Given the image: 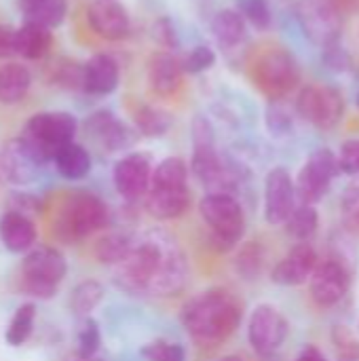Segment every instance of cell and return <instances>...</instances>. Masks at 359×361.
I'll use <instances>...</instances> for the list:
<instances>
[{"label":"cell","mask_w":359,"mask_h":361,"mask_svg":"<svg viewBox=\"0 0 359 361\" xmlns=\"http://www.w3.org/2000/svg\"><path fill=\"white\" fill-rule=\"evenodd\" d=\"M349 288H351V275L347 267L339 260L320 262L309 281L311 298L322 309H330L339 305L347 296Z\"/></svg>","instance_id":"16"},{"label":"cell","mask_w":359,"mask_h":361,"mask_svg":"<svg viewBox=\"0 0 359 361\" xmlns=\"http://www.w3.org/2000/svg\"><path fill=\"white\" fill-rule=\"evenodd\" d=\"M190 205L188 188H154L146 195V209L157 220H176L186 214Z\"/></svg>","instance_id":"23"},{"label":"cell","mask_w":359,"mask_h":361,"mask_svg":"<svg viewBox=\"0 0 359 361\" xmlns=\"http://www.w3.org/2000/svg\"><path fill=\"white\" fill-rule=\"evenodd\" d=\"M269 127H271V131L284 133V131L292 129V118L281 108H273L269 112Z\"/></svg>","instance_id":"48"},{"label":"cell","mask_w":359,"mask_h":361,"mask_svg":"<svg viewBox=\"0 0 359 361\" xmlns=\"http://www.w3.org/2000/svg\"><path fill=\"white\" fill-rule=\"evenodd\" d=\"M83 78H85V63L80 66L63 59L55 66L53 80L63 89H83Z\"/></svg>","instance_id":"41"},{"label":"cell","mask_w":359,"mask_h":361,"mask_svg":"<svg viewBox=\"0 0 359 361\" xmlns=\"http://www.w3.org/2000/svg\"><path fill=\"white\" fill-rule=\"evenodd\" d=\"M237 11L256 30H269L273 23V15L267 0H237Z\"/></svg>","instance_id":"37"},{"label":"cell","mask_w":359,"mask_h":361,"mask_svg":"<svg viewBox=\"0 0 359 361\" xmlns=\"http://www.w3.org/2000/svg\"><path fill=\"white\" fill-rule=\"evenodd\" d=\"M38 243V224L32 216L17 209H4L0 214V245L8 254L25 256Z\"/></svg>","instance_id":"19"},{"label":"cell","mask_w":359,"mask_h":361,"mask_svg":"<svg viewBox=\"0 0 359 361\" xmlns=\"http://www.w3.org/2000/svg\"><path fill=\"white\" fill-rule=\"evenodd\" d=\"M17 55V27L0 23V59Z\"/></svg>","instance_id":"47"},{"label":"cell","mask_w":359,"mask_h":361,"mask_svg":"<svg viewBox=\"0 0 359 361\" xmlns=\"http://www.w3.org/2000/svg\"><path fill=\"white\" fill-rule=\"evenodd\" d=\"M288 319L271 305H260L254 309L248 324V341L258 355L275 353L288 338Z\"/></svg>","instance_id":"12"},{"label":"cell","mask_w":359,"mask_h":361,"mask_svg":"<svg viewBox=\"0 0 359 361\" xmlns=\"http://www.w3.org/2000/svg\"><path fill=\"white\" fill-rule=\"evenodd\" d=\"M108 222L110 209L102 197L89 190H74L57 205L51 218V231L57 241L78 243L104 231Z\"/></svg>","instance_id":"3"},{"label":"cell","mask_w":359,"mask_h":361,"mask_svg":"<svg viewBox=\"0 0 359 361\" xmlns=\"http://www.w3.org/2000/svg\"><path fill=\"white\" fill-rule=\"evenodd\" d=\"M243 319L239 298L222 288L190 298L182 309V324L199 345H220L235 334Z\"/></svg>","instance_id":"2"},{"label":"cell","mask_w":359,"mask_h":361,"mask_svg":"<svg viewBox=\"0 0 359 361\" xmlns=\"http://www.w3.org/2000/svg\"><path fill=\"white\" fill-rule=\"evenodd\" d=\"M180 61H182V70L186 74H201V72H207L209 68H214L216 53H214V49L199 44V47H193Z\"/></svg>","instance_id":"39"},{"label":"cell","mask_w":359,"mask_h":361,"mask_svg":"<svg viewBox=\"0 0 359 361\" xmlns=\"http://www.w3.org/2000/svg\"><path fill=\"white\" fill-rule=\"evenodd\" d=\"M339 173H341L339 154H334L330 148L315 150L307 159V163L303 165L296 178V195L300 203L305 205L320 203L330 192V186Z\"/></svg>","instance_id":"9"},{"label":"cell","mask_w":359,"mask_h":361,"mask_svg":"<svg viewBox=\"0 0 359 361\" xmlns=\"http://www.w3.org/2000/svg\"><path fill=\"white\" fill-rule=\"evenodd\" d=\"M121 82V68L108 53H97L85 63L83 91L91 95H110Z\"/></svg>","instance_id":"22"},{"label":"cell","mask_w":359,"mask_h":361,"mask_svg":"<svg viewBox=\"0 0 359 361\" xmlns=\"http://www.w3.org/2000/svg\"><path fill=\"white\" fill-rule=\"evenodd\" d=\"M133 123H135V129L146 135V137H161L169 131L171 127V116L169 112L161 110V108H154V106H140L135 112H133Z\"/></svg>","instance_id":"33"},{"label":"cell","mask_w":359,"mask_h":361,"mask_svg":"<svg viewBox=\"0 0 359 361\" xmlns=\"http://www.w3.org/2000/svg\"><path fill=\"white\" fill-rule=\"evenodd\" d=\"M152 163L144 152H129L116 161L112 169V182L116 192L125 201H138L148 195L152 184Z\"/></svg>","instance_id":"14"},{"label":"cell","mask_w":359,"mask_h":361,"mask_svg":"<svg viewBox=\"0 0 359 361\" xmlns=\"http://www.w3.org/2000/svg\"><path fill=\"white\" fill-rule=\"evenodd\" d=\"M68 271V260L59 247L36 245L19 264L17 288L30 300H51L57 296Z\"/></svg>","instance_id":"4"},{"label":"cell","mask_w":359,"mask_h":361,"mask_svg":"<svg viewBox=\"0 0 359 361\" xmlns=\"http://www.w3.org/2000/svg\"><path fill=\"white\" fill-rule=\"evenodd\" d=\"M332 345L336 361H359V338L347 326H336L332 330Z\"/></svg>","instance_id":"38"},{"label":"cell","mask_w":359,"mask_h":361,"mask_svg":"<svg viewBox=\"0 0 359 361\" xmlns=\"http://www.w3.org/2000/svg\"><path fill=\"white\" fill-rule=\"evenodd\" d=\"M199 214L212 231V239L222 247H235L245 233V214L231 192H209L199 203Z\"/></svg>","instance_id":"6"},{"label":"cell","mask_w":359,"mask_h":361,"mask_svg":"<svg viewBox=\"0 0 359 361\" xmlns=\"http://www.w3.org/2000/svg\"><path fill=\"white\" fill-rule=\"evenodd\" d=\"M102 345V332L95 319L85 317L80 319V326L76 330V353L78 360H93Z\"/></svg>","instance_id":"35"},{"label":"cell","mask_w":359,"mask_h":361,"mask_svg":"<svg viewBox=\"0 0 359 361\" xmlns=\"http://www.w3.org/2000/svg\"><path fill=\"white\" fill-rule=\"evenodd\" d=\"M298 114L317 129H332L341 123L345 112L343 93L328 85H307L296 99Z\"/></svg>","instance_id":"10"},{"label":"cell","mask_w":359,"mask_h":361,"mask_svg":"<svg viewBox=\"0 0 359 361\" xmlns=\"http://www.w3.org/2000/svg\"><path fill=\"white\" fill-rule=\"evenodd\" d=\"M154 188H188V165L180 157L163 159L152 171Z\"/></svg>","instance_id":"32"},{"label":"cell","mask_w":359,"mask_h":361,"mask_svg":"<svg viewBox=\"0 0 359 361\" xmlns=\"http://www.w3.org/2000/svg\"><path fill=\"white\" fill-rule=\"evenodd\" d=\"M317 264V252L309 241H303L294 245L284 260L277 262V267L271 273V279L279 286H303L311 281Z\"/></svg>","instance_id":"20"},{"label":"cell","mask_w":359,"mask_h":361,"mask_svg":"<svg viewBox=\"0 0 359 361\" xmlns=\"http://www.w3.org/2000/svg\"><path fill=\"white\" fill-rule=\"evenodd\" d=\"M358 108H359V93H358Z\"/></svg>","instance_id":"52"},{"label":"cell","mask_w":359,"mask_h":361,"mask_svg":"<svg viewBox=\"0 0 359 361\" xmlns=\"http://www.w3.org/2000/svg\"><path fill=\"white\" fill-rule=\"evenodd\" d=\"M114 281L129 294L178 296L188 281V264L178 241L165 231H150L135 239L116 264Z\"/></svg>","instance_id":"1"},{"label":"cell","mask_w":359,"mask_h":361,"mask_svg":"<svg viewBox=\"0 0 359 361\" xmlns=\"http://www.w3.org/2000/svg\"><path fill=\"white\" fill-rule=\"evenodd\" d=\"M212 32L222 47H237L248 36V21L237 8H224L212 19Z\"/></svg>","instance_id":"29"},{"label":"cell","mask_w":359,"mask_h":361,"mask_svg":"<svg viewBox=\"0 0 359 361\" xmlns=\"http://www.w3.org/2000/svg\"><path fill=\"white\" fill-rule=\"evenodd\" d=\"M317 226H320V216H317V209L313 205H305L300 203L294 214L290 216V220L286 222V228L288 233L298 239L300 243L303 241H309L315 233H317Z\"/></svg>","instance_id":"34"},{"label":"cell","mask_w":359,"mask_h":361,"mask_svg":"<svg viewBox=\"0 0 359 361\" xmlns=\"http://www.w3.org/2000/svg\"><path fill=\"white\" fill-rule=\"evenodd\" d=\"M190 169L203 186L212 188V192H229L235 186V173L218 154L214 127L205 116H197L193 121Z\"/></svg>","instance_id":"5"},{"label":"cell","mask_w":359,"mask_h":361,"mask_svg":"<svg viewBox=\"0 0 359 361\" xmlns=\"http://www.w3.org/2000/svg\"><path fill=\"white\" fill-rule=\"evenodd\" d=\"M296 361H328V360H326V355H324L317 347L307 345V347L300 351V355L296 357Z\"/></svg>","instance_id":"49"},{"label":"cell","mask_w":359,"mask_h":361,"mask_svg":"<svg viewBox=\"0 0 359 361\" xmlns=\"http://www.w3.org/2000/svg\"><path fill=\"white\" fill-rule=\"evenodd\" d=\"M104 296H106V290L97 279H85L72 288V292L68 296V309L76 317L85 319L102 305Z\"/></svg>","instance_id":"30"},{"label":"cell","mask_w":359,"mask_h":361,"mask_svg":"<svg viewBox=\"0 0 359 361\" xmlns=\"http://www.w3.org/2000/svg\"><path fill=\"white\" fill-rule=\"evenodd\" d=\"M78 361H99V360H78Z\"/></svg>","instance_id":"51"},{"label":"cell","mask_w":359,"mask_h":361,"mask_svg":"<svg viewBox=\"0 0 359 361\" xmlns=\"http://www.w3.org/2000/svg\"><path fill=\"white\" fill-rule=\"evenodd\" d=\"M51 47H53V32L49 27L28 21H23L21 27H17V55L36 61L47 57Z\"/></svg>","instance_id":"28"},{"label":"cell","mask_w":359,"mask_h":361,"mask_svg":"<svg viewBox=\"0 0 359 361\" xmlns=\"http://www.w3.org/2000/svg\"><path fill=\"white\" fill-rule=\"evenodd\" d=\"M87 23L91 32L104 40H123L129 36L131 17L118 0H93L87 6Z\"/></svg>","instance_id":"17"},{"label":"cell","mask_w":359,"mask_h":361,"mask_svg":"<svg viewBox=\"0 0 359 361\" xmlns=\"http://www.w3.org/2000/svg\"><path fill=\"white\" fill-rule=\"evenodd\" d=\"M254 82L271 99H279L298 82L296 61L284 51H269L254 63Z\"/></svg>","instance_id":"11"},{"label":"cell","mask_w":359,"mask_h":361,"mask_svg":"<svg viewBox=\"0 0 359 361\" xmlns=\"http://www.w3.org/2000/svg\"><path fill=\"white\" fill-rule=\"evenodd\" d=\"M78 131V121L74 114L63 112V110H44L32 114L25 125L21 135L38 148V152L51 163L55 152L74 142V135Z\"/></svg>","instance_id":"7"},{"label":"cell","mask_w":359,"mask_h":361,"mask_svg":"<svg viewBox=\"0 0 359 361\" xmlns=\"http://www.w3.org/2000/svg\"><path fill=\"white\" fill-rule=\"evenodd\" d=\"M341 171L347 176H359V140H347L339 152Z\"/></svg>","instance_id":"43"},{"label":"cell","mask_w":359,"mask_h":361,"mask_svg":"<svg viewBox=\"0 0 359 361\" xmlns=\"http://www.w3.org/2000/svg\"><path fill=\"white\" fill-rule=\"evenodd\" d=\"M135 239L127 233H106L102 235L95 243H93V256L99 264H108V267H116L133 247Z\"/></svg>","instance_id":"31"},{"label":"cell","mask_w":359,"mask_h":361,"mask_svg":"<svg viewBox=\"0 0 359 361\" xmlns=\"http://www.w3.org/2000/svg\"><path fill=\"white\" fill-rule=\"evenodd\" d=\"M32 87V72L19 61H8L0 68V104H19Z\"/></svg>","instance_id":"25"},{"label":"cell","mask_w":359,"mask_h":361,"mask_svg":"<svg viewBox=\"0 0 359 361\" xmlns=\"http://www.w3.org/2000/svg\"><path fill=\"white\" fill-rule=\"evenodd\" d=\"M182 61L171 53H154L146 68L148 87L161 97L174 95L182 85Z\"/></svg>","instance_id":"21"},{"label":"cell","mask_w":359,"mask_h":361,"mask_svg":"<svg viewBox=\"0 0 359 361\" xmlns=\"http://www.w3.org/2000/svg\"><path fill=\"white\" fill-rule=\"evenodd\" d=\"M218 361H248L245 357H241V355H226V357H222V360Z\"/></svg>","instance_id":"50"},{"label":"cell","mask_w":359,"mask_h":361,"mask_svg":"<svg viewBox=\"0 0 359 361\" xmlns=\"http://www.w3.org/2000/svg\"><path fill=\"white\" fill-rule=\"evenodd\" d=\"M51 163H53L57 176L68 180V182L85 180L91 173V167H93L91 152L83 144H76V142H70V144L61 146L55 152Z\"/></svg>","instance_id":"24"},{"label":"cell","mask_w":359,"mask_h":361,"mask_svg":"<svg viewBox=\"0 0 359 361\" xmlns=\"http://www.w3.org/2000/svg\"><path fill=\"white\" fill-rule=\"evenodd\" d=\"M87 137L104 152H118L133 144V131L110 110H97L85 121Z\"/></svg>","instance_id":"18"},{"label":"cell","mask_w":359,"mask_h":361,"mask_svg":"<svg viewBox=\"0 0 359 361\" xmlns=\"http://www.w3.org/2000/svg\"><path fill=\"white\" fill-rule=\"evenodd\" d=\"M49 161L23 135L0 146V184L28 186Z\"/></svg>","instance_id":"8"},{"label":"cell","mask_w":359,"mask_h":361,"mask_svg":"<svg viewBox=\"0 0 359 361\" xmlns=\"http://www.w3.org/2000/svg\"><path fill=\"white\" fill-rule=\"evenodd\" d=\"M343 220L349 228L359 231V176L343 192Z\"/></svg>","instance_id":"42"},{"label":"cell","mask_w":359,"mask_h":361,"mask_svg":"<svg viewBox=\"0 0 359 361\" xmlns=\"http://www.w3.org/2000/svg\"><path fill=\"white\" fill-rule=\"evenodd\" d=\"M17 4L28 23L49 30L61 25L68 15V0H17Z\"/></svg>","instance_id":"27"},{"label":"cell","mask_w":359,"mask_h":361,"mask_svg":"<svg viewBox=\"0 0 359 361\" xmlns=\"http://www.w3.org/2000/svg\"><path fill=\"white\" fill-rule=\"evenodd\" d=\"M8 209H17L21 214H28V216H36L40 209H42V203L36 195L32 192H13L8 197Z\"/></svg>","instance_id":"45"},{"label":"cell","mask_w":359,"mask_h":361,"mask_svg":"<svg viewBox=\"0 0 359 361\" xmlns=\"http://www.w3.org/2000/svg\"><path fill=\"white\" fill-rule=\"evenodd\" d=\"M36 317H38V307L34 300H25L21 302L13 317L8 319L6 328H4V343L11 349H21L23 345L30 343V338L34 336L36 330Z\"/></svg>","instance_id":"26"},{"label":"cell","mask_w":359,"mask_h":361,"mask_svg":"<svg viewBox=\"0 0 359 361\" xmlns=\"http://www.w3.org/2000/svg\"><path fill=\"white\" fill-rule=\"evenodd\" d=\"M298 19L305 34L324 49L336 44L341 38V8L334 0H303Z\"/></svg>","instance_id":"13"},{"label":"cell","mask_w":359,"mask_h":361,"mask_svg":"<svg viewBox=\"0 0 359 361\" xmlns=\"http://www.w3.org/2000/svg\"><path fill=\"white\" fill-rule=\"evenodd\" d=\"M152 38L165 47V49H176L180 42H178V32H176V25L169 17H159L152 25Z\"/></svg>","instance_id":"44"},{"label":"cell","mask_w":359,"mask_h":361,"mask_svg":"<svg viewBox=\"0 0 359 361\" xmlns=\"http://www.w3.org/2000/svg\"><path fill=\"white\" fill-rule=\"evenodd\" d=\"M264 264V254L260 243H245L235 260V271L243 277V279H256L262 271Z\"/></svg>","instance_id":"36"},{"label":"cell","mask_w":359,"mask_h":361,"mask_svg":"<svg viewBox=\"0 0 359 361\" xmlns=\"http://www.w3.org/2000/svg\"><path fill=\"white\" fill-rule=\"evenodd\" d=\"M296 182L290 171L275 167L264 180V220L273 226L286 224L296 209Z\"/></svg>","instance_id":"15"},{"label":"cell","mask_w":359,"mask_h":361,"mask_svg":"<svg viewBox=\"0 0 359 361\" xmlns=\"http://www.w3.org/2000/svg\"><path fill=\"white\" fill-rule=\"evenodd\" d=\"M324 61L328 63L330 70H336V72H345L349 66H351V57L349 53L336 42V44H330L324 49Z\"/></svg>","instance_id":"46"},{"label":"cell","mask_w":359,"mask_h":361,"mask_svg":"<svg viewBox=\"0 0 359 361\" xmlns=\"http://www.w3.org/2000/svg\"><path fill=\"white\" fill-rule=\"evenodd\" d=\"M142 357L146 361H184L186 351L180 343L154 341L142 349Z\"/></svg>","instance_id":"40"}]
</instances>
